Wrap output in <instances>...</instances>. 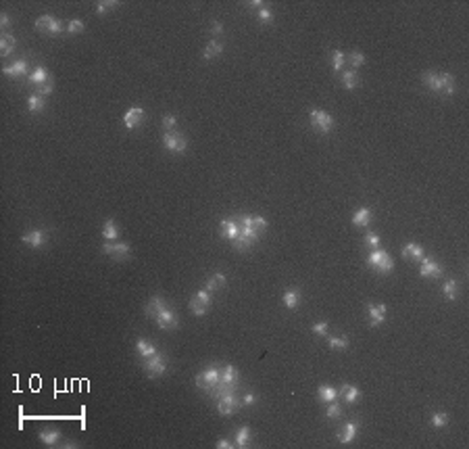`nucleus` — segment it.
Segmentation results:
<instances>
[{
	"instance_id": "obj_21",
	"label": "nucleus",
	"mask_w": 469,
	"mask_h": 449,
	"mask_svg": "<svg viewBox=\"0 0 469 449\" xmlns=\"http://www.w3.org/2000/svg\"><path fill=\"white\" fill-rule=\"evenodd\" d=\"M165 307H169V305H167V301H165V299H163L161 295H155V297H153V299H150V301L146 303V310H144V313L148 315V318H155V315H156L158 311H163Z\"/></svg>"
},
{
	"instance_id": "obj_34",
	"label": "nucleus",
	"mask_w": 469,
	"mask_h": 449,
	"mask_svg": "<svg viewBox=\"0 0 469 449\" xmlns=\"http://www.w3.org/2000/svg\"><path fill=\"white\" fill-rule=\"evenodd\" d=\"M15 46H17V42H15V38L11 36V34H6V36L0 38V55L2 57H11Z\"/></svg>"
},
{
	"instance_id": "obj_53",
	"label": "nucleus",
	"mask_w": 469,
	"mask_h": 449,
	"mask_svg": "<svg viewBox=\"0 0 469 449\" xmlns=\"http://www.w3.org/2000/svg\"><path fill=\"white\" fill-rule=\"evenodd\" d=\"M252 224H254V228L259 232H265V228H267V219L261 217V215H252Z\"/></svg>"
},
{
	"instance_id": "obj_27",
	"label": "nucleus",
	"mask_w": 469,
	"mask_h": 449,
	"mask_svg": "<svg viewBox=\"0 0 469 449\" xmlns=\"http://www.w3.org/2000/svg\"><path fill=\"white\" fill-rule=\"evenodd\" d=\"M423 255H426V253H423V249L419 244H415V242L405 244V249H403V257L406 261H421Z\"/></svg>"
},
{
	"instance_id": "obj_41",
	"label": "nucleus",
	"mask_w": 469,
	"mask_h": 449,
	"mask_svg": "<svg viewBox=\"0 0 469 449\" xmlns=\"http://www.w3.org/2000/svg\"><path fill=\"white\" fill-rule=\"evenodd\" d=\"M256 17H259V21L265 23V25L273 23V11H271L267 4H263L261 8H256Z\"/></svg>"
},
{
	"instance_id": "obj_23",
	"label": "nucleus",
	"mask_w": 469,
	"mask_h": 449,
	"mask_svg": "<svg viewBox=\"0 0 469 449\" xmlns=\"http://www.w3.org/2000/svg\"><path fill=\"white\" fill-rule=\"evenodd\" d=\"M300 299H303V295H300L298 288H286L281 301H284V305L288 307V310H296V307L300 305Z\"/></svg>"
},
{
	"instance_id": "obj_43",
	"label": "nucleus",
	"mask_w": 469,
	"mask_h": 449,
	"mask_svg": "<svg viewBox=\"0 0 469 449\" xmlns=\"http://www.w3.org/2000/svg\"><path fill=\"white\" fill-rule=\"evenodd\" d=\"M190 311H192L194 315H205V313L209 311V307H207L205 303H200L196 297H192V301H190Z\"/></svg>"
},
{
	"instance_id": "obj_7",
	"label": "nucleus",
	"mask_w": 469,
	"mask_h": 449,
	"mask_svg": "<svg viewBox=\"0 0 469 449\" xmlns=\"http://www.w3.org/2000/svg\"><path fill=\"white\" fill-rule=\"evenodd\" d=\"M163 148L175 155H184L188 151V140H186L180 132H165L163 134Z\"/></svg>"
},
{
	"instance_id": "obj_49",
	"label": "nucleus",
	"mask_w": 469,
	"mask_h": 449,
	"mask_svg": "<svg viewBox=\"0 0 469 449\" xmlns=\"http://www.w3.org/2000/svg\"><path fill=\"white\" fill-rule=\"evenodd\" d=\"M119 2H115V0H111V2H98L96 4V15H107L113 6H117Z\"/></svg>"
},
{
	"instance_id": "obj_8",
	"label": "nucleus",
	"mask_w": 469,
	"mask_h": 449,
	"mask_svg": "<svg viewBox=\"0 0 469 449\" xmlns=\"http://www.w3.org/2000/svg\"><path fill=\"white\" fill-rule=\"evenodd\" d=\"M238 406H240V399L236 397V393H223L217 397V412L219 416L229 418L238 412Z\"/></svg>"
},
{
	"instance_id": "obj_26",
	"label": "nucleus",
	"mask_w": 469,
	"mask_h": 449,
	"mask_svg": "<svg viewBox=\"0 0 469 449\" xmlns=\"http://www.w3.org/2000/svg\"><path fill=\"white\" fill-rule=\"evenodd\" d=\"M46 109V96H40V94H31L28 99V111L31 115H38Z\"/></svg>"
},
{
	"instance_id": "obj_2",
	"label": "nucleus",
	"mask_w": 469,
	"mask_h": 449,
	"mask_svg": "<svg viewBox=\"0 0 469 449\" xmlns=\"http://www.w3.org/2000/svg\"><path fill=\"white\" fill-rule=\"evenodd\" d=\"M367 266L375 272V274L388 276L394 270V259L390 253H386L384 249H374L367 255Z\"/></svg>"
},
{
	"instance_id": "obj_55",
	"label": "nucleus",
	"mask_w": 469,
	"mask_h": 449,
	"mask_svg": "<svg viewBox=\"0 0 469 449\" xmlns=\"http://www.w3.org/2000/svg\"><path fill=\"white\" fill-rule=\"evenodd\" d=\"M211 32H213V36H221V34H223V25H221L219 21H213V28H211Z\"/></svg>"
},
{
	"instance_id": "obj_9",
	"label": "nucleus",
	"mask_w": 469,
	"mask_h": 449,
	"mask_svg": "<svg viewBox=\"0 0 469 449\" xmlns=\"http://www.w3.org/2000/svg\"><path fill=\"white\" fill-rule=\"evenodd\" d=\"M165 370H167V357L161 353V351H158V353H155L153 357L144 359V372H146L150 378L163 376Z\"/></svg>"
},
{
	"instance_id": "obj_46",
	"label": "nucleus",
	"mask_w": 469,
	"mask_h": 449,
	"mask_svg": "<svg viewBox=\"0 0 469 449\" xmlns=\"http://www.w3.org/2000/svg\"><path fill=\"white\" fill-rule=\"evenodd\" d=\"M86 30V23L82 19H71L67 23V34H82Z\"/></svg>"
},
{
	"instance_id": "obj_5",
	"label": "nucleus",
	"mask_w": 469,
	"mask_h": 449,
	"mask_svg": "<svg viewBox=\"0 0 469 449\" xmlns=\"http://www.w3.org/2000/svg\"><path fill=\"white\" fill-rule=\"evenodd\" d=\"M309 121H311V128L319 134H330L336 126V119L323 109H311L309 111Z\"/></svg>"
},
{
	"instance_id": "obj_45",
	"label": "nucleus",
	"mask_w": 469,
	"mask_h": 449,
	"mask_svg": "<svg viewBox=\"0 0 469 449\" xmlns=\"http://www.w3.org/2000/svg\"><path fill=\"white\" fill-rule=\"evenodd\" d=\"M325 416L330 418V420H338L340 416H342V410H340V406L336 401H330V406H327V410H325Z\"/></svg>"
},
{
	"instance_id": "obj_12",
	"label": "nucleus",
	"mask_w": 469,
	"mask_h": 449,
	"mask_svg": "<svg viewBox=\"0 0 469 449\" xmlns=\"http://www.w3.org/2000/svg\"><path fill=\"white\" fill-rule=\"evenodd\" d=\"M442 266L438 261H434L432 257H426L423 255L421 257V261H419V276H423V278H440L442 276Z\"/></svg>"
},
{
	"instance_id": "obj_19",
	"label": "nucleus",
	"mask_w": 469,
	"mask_h": 449,
	"mask_svg": "<svg viewBox=\"0 0 469 449\" xmlns=\"http://www.w3.org/2000/svg\"><path fill=\"white\" fill-rule=\"evenodd\" d=\"M338 395H340V397H342L344 401H346V403H350V406H352V403H357V401L361 399V391H359V386L348 384V382L340 386V389H338Z\"/></svg>"
},
{
	"instance_id": "obj_50",
	"label": "nucleus",
	"mask_w": 469,
	"mask_h": 449,
	"mask_svg": "<svg viewBox=\"0 0 469 449\" xmlns=\"http://www.w3.org/2000/svg\"><path fill=\"white\" fill-rule=\"evenodd\" d=\"M256 393H252V391H249V393H244L242 395V399H240V406H246V408H250V406H254L256 403Z\"/></svg>"
},
{
	"instance_id": "obj_47",
	"label": "nucleus",
	"mask_w": 469,
	"mask_h": 449,
	"mask_svg": "<svg viewBox=\"0 0 469 449\" xmlns=\"http://www.w3.org/2000/svg\"><path fill=\"white\" fill-rule=\"evenodd\" d=\"M198 299L200 303H205L207 307H211L213 305V297H211V290H207V288H200V290H196V295H194Z\"/></svg>"
},
{
	"instance_id": "obj_22",
	"label": "nucleus",
	"mask_w": 469,
	"mask_h": 449,
	"mask_svg": "<svg viewBox=\"0 0 469 449\" xmlns=\"http://www.w3.org/2000/svg\"><path fill=\"white\" fill-rule=\"evenodd\" d=\"M48 77H50V73H48V69L46 67H44V65H36V67H33V71L28 75V84L30 86H40V84H44V82H46L48 80Z\"/></svg>"
},
{
	"instance_id": "obj_25",
	"label": "nucleus",
	"mask_w": 469,
	"mask_h": 449,
	"mask_svg": "<svg viewBox=\"0 0 469 449\" xmlns=\"http://www.w3.org/2000/svg\"><path fill=\"white\" fill-rule=\"evenodd\" d=\"M136 349H138V353H140V357H142V359H148V357H153L155 353H158V349L148 339H138L136 341Z\"/></svg>"
},
{
	"instance_id": "obj_33",
	"label": "nucleus",
	"mask_w": 469,
	"mask_h": 449,
	"mask_svg": "<svg viewBox=\"0 0 469 449\" xmlns=\"http://www.w3.org/2000/svg\"><path fill=\"white\" fill-rule=\"evenodd\" d=\"M340 77H342V86L346 88V90H355V88L359 86V73L355 71V69H348V71H344Z\"/></svg>"
},
{
	"instance_id": "obj_1",
	"label": "nucleus",
	"mask_w": 469,
	"mask_h": 449,
	"mask_svg": "<svg viewBox=\"0 0 469 449\" xmlns=\"http://www.w3.org/2000/svg\"><path fill=\"white\" fill-rule=\"evenodd\" d=\"M236 222L240 224V234H238V239L232 241V242H234V249H236V251L244 253V251H249L256 241H259L261 232L254 228V224H252V215H249V213L238 215V217H236Z\"/></svg>"
},
{
	"instance_id": "obj_17",
	"label": "nucleus",
	"mask_w": 469,
	"mask_h": 449,
	"mask_svg": "<svg viewBox=\"0 0 469 449\" xmlns=\"http://www.w3.org/2000/svg\"><path fill=\"white\" fill-rule=\"evenodd\" d=\"M219 230H221V236H223V239L236 241L238 234H240V224H238L236 219H221Z\"/></svg>"
},
{
	"instance_id": "obj_35",
	"label": "nucleus",
	"mask_w": 469,
	"mask_h": 449,
	"mask_svg": "<svg viewBox=\"0 0 469 449\" xmlns=\"http://www.w3.org/2000/svg\"><path fill=\"white\" fill-rule=\"evenodd\" d=\"M327 345H330V349H334V351H344V349L350 347V339L346 337V334H342V337H330L327 339Z\"/></svg>"
},
{
	"instance_id": "obj_15",
	"label": "nucleus",
	"mask_w": 469,
	"mask_h": 449,
	"mask_svg": "<svg viewBox=\"0 0 469 449\" xmlns=\"http://www.w3.org/2000/svg\"><path fill=\"white\" fill-rule=\"evenodd\" d=\"M28 246H31V249H40V246L46 244L48 241V232L46 230H42V228H36V230H30L28 234H23V239H21Z\"/></svg>"
},
{
	"instance_id": "obj_40",
	"label": "nucleus",
	"mask_w": 469,
	"mask_h": 449,
	"mask_svg": "<svg viewBox=\"0 0 469 449\" xmlns=\"http://www.w3.org/2000/svg\"><path fill=\"white\" fill-rule=\"evenodd\" d=\"M344 63H346V55L342 50H334L332 52V69L334 71H342Z\"/></svg>"
},
{
	"instance_id": "obj_6",
	"label": "nucleus",
	"mask_w": 469,
	"mask_h": 449,
	"mask_svg": "<svg viewBox=\"0 0 469 449\" xmlns=\"http://www.w3.org/2000/svg\"><path fill=\"white\" fill-rule=\"evenodd\" d=\"M36 30L46 34V36H59V34L67 32V25L52 15H42L40 19H36Z\"/></svg>"
},
{
	"instance_id": "obj_38",
	"label": "nucleus",
	"mask_w": 469,
	"mask_h": 449,
	"mask_svg": "<svg viewBox=\"0 0 469 449\" xmlns=\"http://www.w3.org/2000/svg\"><path fill=\"white\" fill-rule=\"evenodd\" d=\"M223 286H225V276L221 274V272H215V274L207 280V290H211V293H215V290L223 288Z\"/></svg>"
},
{
	"instance_id": "obj_37",
	"label": "nucleus",
	"mask_w": 469,
	"mask_h": 449,
	"mask_svg": "<svg viewBox=\"0 0 469 449\" xmlns=\"http://www.w3.org/2000/svg\"><path fill=\"white\" fill-rule=\"evenodd\" d=\"M221 52H223V44H221L219 40H211V42L207 44V48H205V59L211 61V59L219 57Z\"/></svg>"
},
{
	"instance_id": "obj_18",
	"label": "nucleus",
	"mask_w": 469,
	"mask_h": 449,
	"mask_svg": "<svg viewBox=\"0 0 469 449\" xmlns=\"http://www.w3.org/2000/svg\"><path fill=\"white\" fill-rule=\"evenodd\" d=\"M357 433H359V424H357V422H346V424L342 426V430L338 433V441L342 445H348V443H352L357 439Z\"/></svg>"
},
{
	"instance_id": "obj_31",
	"label": "nucleus",
	"mask_w": 469,
	"mask_h": 449,
	"mask_svg": "<svg viewBox=\"0 0 469 449\" xmlns=\"http://www.w3.org/2000/svg\"><path fill=\"white\" fill-rule=\"evenodd\" d=\"M440 92L444 96H453L457 92V82L455 77L450 73H442V86H440Z\"/></svg>"
},
{
	"instance_id": "obj_4",
	"label": "nucleus",
	"mask_w": 469,
	"mask_h": 449,
	"mask_svg": "<svg viewBox=\"0 0 469 449\" xmlns=\"http://www.w3.org/2000/svg\"><path fill=\"white\" fill-rule=\"evenodd\" d=\"M219 380H221V370L217 366H209L207 370H202L200 374H196V380H194V382H196V386L200 391L213 395L215 389H217V384H219Z\"/></svg>"
},
{
	"instance_id": "obj_48",
	"label": "nucleus",
	"mask_w": 469,
	"mask_h": 449,
	"mask_svg": "<svg viewBox=\"0 0 469 449\" xmlns=\"http://www.w3.org/2000/svg\"><path fill=\"white\" fill-rule=\"evenodd\" d=\"M313 334H317V337H323V334H327V330H330V324L327 322H315L313 326H311Z\"/></svg>"
},
{
	"instance_id": "obj_14",
	"label": "nucleus",
	"mask_w": 469,
	"mask_h": 449,
	"mask_svg": "<svg viewBox=\"0 0 469 449\" xmlns=\"http://www.w3.org/2000/svg\"><path fill=\"white\" fill-rule=\"evenodd\" d=\"M144 117H146V113H144L142 107H138V104H136V107H129L125 111V115H123V126H125L127 130H134L138 126H142Z\"/></svg>"
},
{
	"instance_id": "obj_51",
	"label": "nucleus",
	"mask_w": 469,
	"mask_h": 449,
	"mask_svg": "<svg viewBox=\"0 0 469 449\" xmlns=\"http://www.w3.org/2000/svg\"><path fill=\"white\" fill-rule=\"evenodd\" d=\"M175 126H178V119H175V115H165V117H163V130H165V132H175Z\"/></svg>"
},
{
	"instance_id": "obj_54",
	"label": "nucleus",
	"mask_w": 469,
	"mask_h": 449,
	"mask_svg": "<svg viewBox=\"0 0 469 449\" xmlns=\"http://www.w3.org/2000/svg\"><path fill=\"white\" fill-rule=\"evenodd\" d=\"M215 445H217L219 449H232V447H236L234 443H229V441H227V439H219V441H217Z\"/></svg>"
},
{
	"instance_id": "obj_20",
	"label": "nucleus",
	"mask_w": 469,
	"mask_h": 449,
	"mask_svg": "<svg viewBox=\"0 0 469 449\" xmlns=\"http://www.w3.org/2000/svg\"><path fill=\"white\" fill-rule=\"evenodd\" d=\"M371 219H374V211L369 207H361L355 211V215H352V226L357 228H365L371 224Z\"/></svg>"
},
{
	"instance_id": "obj_30",
	"label": "nucleus",
	"mask_w": 469,
	"mask_h": 449,
	"mask_svg": "<svg viewBox=\"0 0 469 449\" xmlns=\"http://www.w3.org/2000/svg\"><path fill=\"white\" fill-rule=\"evenodd\" d=\"M102 239H107V241L119 239V226L115 224V219H107V222L102 224Z\"/></svg>"
},
{
	"instance_id": "obj_44",
	"label": "nucleus",
	"mask_w": 469,
	"mask_h": 449,
	"mask_svg": "<svg viewBox=\"0 0 469 449\" xmlns=\"http://www.w3.org/2000/svg\"><path fill=\"white\" fill-rule=\"evenodd\" d=\"M346 61H348V63L352 65V69H355V67H361V65H365V55H363V52H350V55L346 57Z\"/></svg>"
},
{
	"instance_id": "obj_52",
	"label": "nucleus",
	"mask_w": 469,
	"mask_h": 449,
	"mask_svg": "<svg viewBox=\"0 0 469 449\" xmlns=\"http://www.w3.org/2000/svg\"><path fill=\"white\" fill-rule=\"evenodd\" d=\"M365 242L371 246V251L379 249V236H377L375 232H367V234H365Z\"/></svg>"
},
{
	"instance_id": "obj_29",
	"label": "nucleus",
	"mask_w": 469,
	"mask_h": 449,
	"mask_svg": "<svg viewBox=\"0 0 469 449\" xmlns=\"http://www.w3.org/2000/svg\"><path fill=\"white\" fill-rule=\"evenodd\" d=\"M40 441L46 445V447H55V445H59V441H61V433H59L57 428L42 430V433H40Z\"/></svg>"
},
{
	"instance_id": "obj_56",
	"label": "nucleus",
	"mask_w": 469,
	"mask_h": 449,
	"mask_svg": "<svg viewBox=\"0 0 469 449\" xmlns=\"http://www.w3.org/2000/svg\"><path fill=\"white\" fill-rule=\"evenodd\" d=\"M0 25H2V28H11V19H8L6 13L0 15Z\"/></svg>"
},
{
	"instance_id": "obj_39",
	"label": "nucleus",
	"mask_w": 469,
	"mask_h": 449,
	"mask_svg": "<svg viewBox=\"0 0 469 449\" xmlns=\"http://www.w3.org/2000/svg\"><path fill=\"white\" fill-rule=\"evenodd\" d=\"M430 424H432L434 428H444V426L448 424V414H446V412H436V414H432Z\"/></svg>"
},
{
	"instance_id": "obj_24",
	"label": "nucleus",
	"mask_w": 469,
	"mask_h": 449,
	"mask_svg": "<svg viewBox=\"0 0 469 449\" xmlns=\"http://www.w3.org/2000/svg\"><path fill=\"white\" fill-rule=\"evenodd\" d=\"M421 82L426 84L432 92H440V86H442V73L438 71H426L421 75Z\"/></svg>"
},
{
	"instance_id": "obj_11",
	"label": "nucleus",
	"mask_w": 469,
	"mask_h": 449,
	"mask_svg": "<svg viewBox=\"0 0 469 449\" xmlns=\"http://www.w3.org/2000/svg\"><path fill=\"white\" fill-rule=\"evenodd\" d=\"M155 322H156V326L161 330H175L180 326V318H178V313H175L171 307H165L163 311H158L155 315Z\"/></svg>"
},
{
	"instance_id": "obj_28",
	"label": "nucleus",
	"mask_w": 469,
	"mask_h": 449,
	"mask_svg": "<svg viewBox=\"0 0 469 449\" xmlns=\"http://www.w3.org/2000/svg\"><path fill=\"white\" fill-rule=\"evenodd\" d=\"M317 397H319V401H325V403H330V401H336L340 397L338 391L334 389V386L330 384H321L319 389H317Z\"/></svg>"
},
{
	"instance_id": "obj_42",
	"label": "nucleus",
	"mask_w": 469,
	"mask_h": 449,
	"mask_svg": "<svg viewBox=\"0 0 469 449\" xmlns=\"http://www.w3.org/2000/svg\"><path fill=\"white\" fill-rule=\"evenodd\" d=\"M52 92H55V80H52V75H50L46 82L40 84V86L36 88V94H40V96H48V94H52Z\"/></svg>"
},
{
	"instance_id": "obj_36",
	"label": "nucleus",
	"mask_w": 469,
	"mask_h": 449,
	"mask_svg": "<svg viewBox=\"0 0 469 449\" xmlns=\"http://www.w3.org/2000/svg\"><path fill=\"white\" fill-rule=\"evenodd\" d=\"M250 443V426H240L236 430V447H249Z\"/></svg>"
},
{
	"instance_id": "obj_16",
	"label": "nucleus",
	"mask_w": 469,
	"mask_h": 449,
	"mask_svg": "<svg viewBox=\"0 0 469 449\" xmlns=\"http://www.w3.org/2000/svg\"><path fill=\"white\" fill-rule=\"evenodd\" d=\"M2 73H4L6 77H11V80H17V77L28 75V61H25V59L15 61V63L6 65V67L2 69Z\"/></svg>"
},
{
	"instance_id": "obj_10",
	"label": "nucleus",
	"mask_w": 469,
	"mask_h": 449,
	"mask_svg": "<svg viewBox=\"0 0 469 449\" xmlns=\"http://www.w3.org/2000/svg\"><path fill=\"white\" fill-rule=\"evenodd\" d=\"M102 253L109 255L111 259L125 261L131 255V246L127 242H107V244H102Z\"/></svg>"
},
{
	"instance_id": "obj_3",
	"label": "nucleus",
	"mask_w": 469,
	"mask_h": 449,
	"mask_svg": "<svg viewBox=\"0 0 469 449\" xmlns=\"http://www.w3.org/2000/svg\"><path fill=\"white\" fill-rule=\"evenodd\" d=\"M238 378H240V372H238L236 366H232V364L223 366V368H221V380L217 384L213 397H219V395H223V393H236Z\"/></svg>"
},
{
	"instance_id": "obj_32",
	"label": "nucleus",
	"mask_w": 469,
	"mask_h": 449,
	"mask_svg": "<svg viewBox=\"0 0 469 449\" xmlns=\"http://www.w3.org/2000/svg\"><path fill=\"white\" fill-rule=\"evenodd\" d=\"M442 293H444L446 301H457V297H459V282H457V280H446V282L442 284Z\"/></svg>"
},
{
	"instance_id": "obj_13",
	"label": "nucleus",
	"mask_w": 469,
	"mask_h": 449,
	"mask_svg": "<svg viewBox=\"0 0 469 449\" xmlns=\"http://www.w3.org/2000/svg\"><path fill=\"white\" fill-rule=\"evenodd\" d=\"M367 315H369V326L377 328L379 324L386 320L388 315V307L384 303H367Z\"/></svg>"
}]
</instances>
